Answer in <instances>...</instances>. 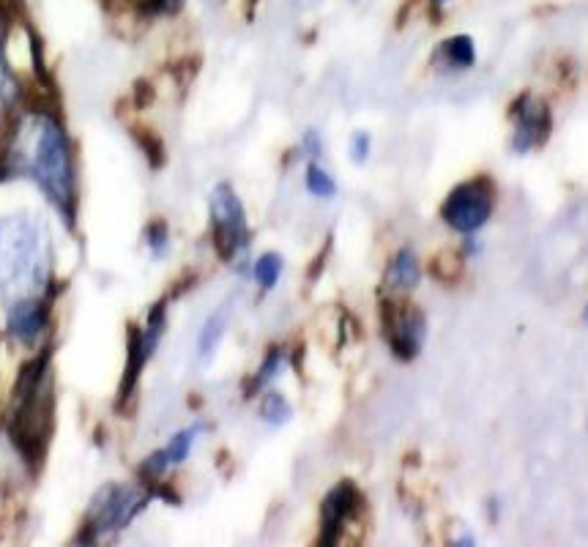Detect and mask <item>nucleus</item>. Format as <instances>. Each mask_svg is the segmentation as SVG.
<instances>
[{"instance_id": "nucleus-14", "label": "nucleus", "mask_w": 588, "mask_h": 547, "mask_svg": "<svg viewBox=\"0 0 588 547\" xmlns=\"http://www.w3.org/2000/svg\"><path fill=\"white\" fill-rule=\"evenodd\" d=\"M419 279H422V263L416 258V252L411 247L400 249L392 263H389L386 282L397 290H411L419 285Z\"/></svg>"}, {"instance_id": "nucleus-17", "label": "nucleus", "mask_w": 588, "mask_h": 547, "mask_svg": "<svg viewBox=\"0 0 588 547\" xmlns=\"http://www.w3.org/2000/svg\"><path fill=\"white\" fill-rule=\"evenodd\" d=\"M290 416H293V405L288 403V397L282 392H266L260 403V419L271 427H282L290 422Z\"/></svg>"}, {"instance_id": "nucleus-10", "label": "nucleus", "mask_w": 588, "mask_h": 547, "mask_svg": "<svg viewBox=\"0 0 588 547\" xmlns=\"http://www.w3.org/2000/svg\"><path fill=\"white\" fill-rule=\"evenodd\" d=\"M362 501V493L356 490L353 482H340V485L331 490L329 496L323 498V506H320V526H323V537H320V542H323V545H334V542L340 539V531L345 528V523L359 512Z\"/></svg>"}, {"instance_id": "nucleus-13", "label": "nucleus", "mask_w": 588, "mask_h": 547, "mask_svg": "<svg viewBox=\"0 0 588 547\" xmlns=\"http://www.w3.org/2000/svg\"><path fill=\"white\" fill-rule=\"evenodd\" d=\"M227 323H230V304H222V307H219L217 312H211L206 323H203V329L197 334V356H200L203 362H208V359L217 353L219 345H222Z\"/></svg>"}, {"instance_id": "nucleus-20", "label": "nucleus", "mask_w": 588, "mask_h": 547, "mask_svg": "<svg viewBox=\"0 0 588 547\" xmlns=\"http://www.w3.org/2000/svg\"><path fill=\"white\" fill-rule=\"evenodd\" d=\"M282 364H285V353L279 351V348H271L269 356L263 359V364L258 367V375H255V381H252V392H258V389H266L274 378L282 370Z\"/></svg>"}, {"instance_id": "nucleus-4", "label": "nucleus", "mask_w": 588, "mask_h": 547, "mask_svg": "<svg viewBox=\"0 0 588 547\" xmlns=\"http://www.w3.org/2000/svg\"><path fill=\"white\" fill-rule=\"evenodd\" d=\"M148 501H151V493H143L140 487L104 485L88 506L80 542H99L104 537H113L115 531L129 526L143 512Z\"/></svg>"}, {"instance_id": "nucleus-9", "label": "nucleus", "mask_w": 588, "mask_h": 547, "mask_svg": "<svg viewBox=\"0 0 588 547\" xmlns=\"http://www.w3.org/2000/svg\"><path fill=\"white\" fill-rule=\"evenodd\" d=\"M512 118H515V137H512V151L526 154L531 148H539L550 137V110L545 102L531 99V96H520L512 104Z\"/></svg>"}, {"instance_id": "nucleus-18", "label": "nucleus", "mask_w": 588, "mask_h": 547, "mask_svg": "<svg viewBox=\"0 0 588 547\" xmlns=\"http://www.w3.org/2000/svg\"><path fill=\"white\" fill-rule=\"evenodd\" d=\"M304 184H307V192H310L312 197H320V200H331V197L337 195V184H334V178H331L329 173L315 162V159L307 165Z\"/></svg>"}, {"instance_id": "nucleus-1", "label": "nucleus", "mask_w": 588, "mask_h": 547, "mask_svg": "<svg viewBox=\"0 0 588 547\" xmlns=\"http://www.w3.org/2000/svg\"><path fill=\"white\" fill-rule=\"evenodd\" d=\"M31 178L50 200V206L72 222L77 214V170L69 132L61 118L52 113H36L28 118L22 132V148L6 154L0 165V181Z\"/></svg>"}, {"instance_id": "nucleus-3", "label": "nucleus", "mask_w": 588, "mask_h": 547, "mask_svg": "<svg viewBox=\"0 0 588 547\" xmlns=\"http://www.w3.org/2000/svg\"><path fill=\"white\" fill-rule=\"evenodd\" d=\"M50 422V362L47 356L25 364L9 411V438L28 463H39Z\"/></svg>"}, {"instance_id": "nucleus-7", "label": "nucleus", "mask_w": 588, "mask_h": 547, "mask_svg": "<svg viewBox=\"0 0 588 547\" xmlns=\"http://www.w3.org/2000/svg\"><path fill=\"white\" fill-rule=\"evenodd\" d=\"M381 326L383 337L389 342V348L397 359L411 362L419 356L427 337V320L413 304L408 301L386 299L381 304Z\"/></svg>"}, {"instance_id": "nucleus-5", "label": "nucleus", "mask_w": 588, "mask_h": 547, "mask_svg": "<svg viewBox=\"0 0 588 547\" xmlns=\"http://www.w3.org/2000/svg\"><path fill=\"white\" fill-rule=\"evenodd\" d=\"M208 208H211V236L217 255L222 260H233L238 252L249 247L247 208L227 181L211 189Z\"/></svg>"}, {"instance_id": "nucleus-24", "label": "nucleus", "mask_w": 588, "mask_h": 547, "mask_svg": "<svg viewBox=\"0 0 588 547\" xmlns=\"http://www.w3.org/2000/svg\"><path fill=\"white\" fill-rule=\"evenodd\" d=\"M433 6H444V3H449V0H430Z\"/></svg>"}, {"instance_id": "nucleus-15", "label": "nucleus", "mask_w": 588, "mask_h": 547, "mask_svg": "<svg viewBox=\"0 0 588 547\" xmlns=\"http://www.w3.org/2000/svg\"><path fill=\"white\" fill-rule=\"evenodd\" d=\"M441 55L446 58V63H452L454 69H471L476 63V44L471 36L457 33L441 44Z\"/></svg>"}, {"instance_id": "nucleus-6", "label": "nucleus", "mask_w": 588, "mask_h": 547, "mask_svg": "<svg viewBox=\"0 0 588 547\" xmlns=\"http://www.w3.org/2000/svg\"><path fill=\"white\" fill-rule=\"evenodd\" d=\"M493 206H496V186L490 184V178L479 176L474 181H463L460 186H454L446 195L444 206H441V219L457 233L474 236L476 230L487 225Z\"/></svg>"}, {"instance_id": "nucleus-2", "label": "nucleus", "mask_w": 588, "mask_h": 547, "mask_svg": "<svg viewBox=\"0 0 588 547\" xmlns=\"http://www.w3.org/2000/svg\"><path fill=\"white\" fill-rule=\"evenodd\" d=\"M52 247L47 225L31 211L0 217V304L50 301Z\"/></svg>"}, {"instance_id": "nucleus-21", "label": "nucleus", "mask_w": 588, "mask_h": 547, "mask_svg": "<svg viewBox=\"0 0 588 547\" xmlns=\"http://www.w3.org/2000/svg\"><path fill=\"white\" fill-rule=\"evenodd\" d=\"M186 0H137V6H140V11H145V14H151V17H173V14H178V11L184 9Z\"/></svg>"}, {"instance_id": "nucleus-25", "label": "nucleus", "mask_w": 588, "mask_h": 547, "mask_svg": "<svg viewBox=\"0 0 588 547\" xmlns=\"http://www.w3.org/2000/svg\"><path fill=\"white\" fill-rule=\"evenodd\" d=\"M583 318H586V320H588V307H586V312H583Z\"/></svg>"}, {"instance_id": "nucleus-11", "label": "nucleus", "mask_w": 588, "mask_h": 547, "mask_svg": "<svg viewBox=\"0 0 588 547\" xmlns=\"http://www.w3.org/2000/svg\"><path fill=\"white\" fill-rule=\"evenodd\" d=\"M6 312V331L20 348H36L50 323V301H25Z\"/></svg>"}, {"instance_id": "nucleus-8", "label": "nucleus", "mask_w": 588, "mask_h": 547, "mask_svg": "<svg viewBox=\"0 0 588 547\" xmlns=\"http://www.w3.org/2000/svg\"><path fill=\"white\" fill-rule=\"evenodd\" d=\"M165 304H156L154 310L148 312V320H145L143 329H132L129 334V359H126V375H124V386H121V394L129 397V392L135 389L137 378L140 372L148 364V359L154 356L159 342L165 337Z\"/></svg>"}, {"instance_id": "nucleus-22", "label": "nucleus", "mask_w": 588, "mask_h": 547, "mask_svg": "<svg viewBox=\"0 0 588 547\" xmlns=\"http://www.w3.org/2000/svg\"><path fill=\"white\" fill-rule=\"evenodd\" d=\"M370 135L367 132H356V135L351 137V162L353 165H362V162H367V156H370Z\"/></svg>"}, {"instance_id": "nucleus-23", "label": "nucleus", "mask_w": 588, "mask_h": 547, "mask_svg": "<svg viewBox=\"0 0 588 547\" xmlns=\"http://www.w3.org/2000/svg\"><path fill=\"white\" fill-rule=\"evenodd\" d=\"M301 145H304V151H307V156H310V159H320V154H323V140H320L318 129H307V132H304V140H301Z\"/></svg>"}, {"instance_id": "nucleus-12", "label": "nucleus", "mask_w": 588, "mask_h": 547, "mask_svg": "<svg viewBox=\"0 0 588 547\" xmlns=\"http://www.w3.org/2000/svg\"><path fill=\"white\" fill-rule=\"evenodd\" d=\"M200 424H192V427H186L181 433H176L170 438V444L162 446L159 452L154 455H148L140 465V476L148 479V482H156V479H162V476L173 468V465H181L186 457L192 455V446H195L197 435H200Z\"/></svg>"}, {"instance_id": "nucleus-19", "label": "nucleus", "mask_w": 588, "mask_h": 547, "mask_svg": "<svg viewBox=\"0 0 588 547\" xmlns=\"http://www.w3.org/2000/svg\"><path fill=\"white\" fill-rule=\"evenodd\" d=\"M145 247L151 252V258H165L167 249H170V230L162 219H156L151 222L148 228H145Z\"/></svg>"}, {"instance_id": "nucleus-16", "label": "nucleus", "mask_w": 588, "mask_h": 547, "mask_svg": "<svg viewBox=\"0 0 588 547\" xmlns=\"http://www.w3.org/2000/svg\"><path fill=\"white\" fill-rule=\"evenodd\" d=\"M282 271H285V260L279 252H266V255H260L255 260V266H252V277L258 282L263 290H274L279 285V277H282Z\"/></svg>"}]
</instances>
